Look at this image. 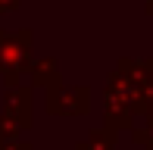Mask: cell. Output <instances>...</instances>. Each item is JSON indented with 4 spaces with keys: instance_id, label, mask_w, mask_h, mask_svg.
<instances>
[{
    "instance_id": "obj_1",
    "label": "cell",
    "mask_w": 153,
    "mask_h": 150,
    "mask_svg": "<svg viewBox=\"0 0 153 150\" xmlns=\"http://www.w3.org/2000/svg\"><path fill=\"white\" fill-rule=\"evenodd\" d=\"M47 106H50V113L85 116L88 106H91V91H88V88H59V85H50Z\"/></svg>"
},
{
    "instance_id": "obj_2",
    "label": "cell",
    "mask_w": 153,
    "mask_h": 150,
    "mask_svg": "<svg viewBox=\"0 0 153 150\" xmlns=\"http://www.w3.org/2000/svg\"><path fill=\"white\" fill-rule=\"evenodd\" d=\"M125 78L131 81V85H137V88H147L150 81H153V56L150 59H119V66H116Z\"/></svg>"
},
{
    "instance_id": "obj_3",
    "label": "cell",
    "mask_w": 153,
    "mask_h": 150,
    "mask_svg": "<svg viewBox=\"0 0 153 150\" xmlns=\"http://www.w3.org/2000/svg\"><path fill=\"white\" fill-rule=\"evenodd\" d=\"M116 138H119V128H94L75 150H116Z\"/></svg>"
},
{
    "instance_id": "obj_4",
    "label": "cell",
    "mask_w": 153,
    "mask_h": 150,
    "mask_svg": "<svg viewBox=\"0 0 153 150\" xmlns=\"http://www.w3.org/2000/svg\"><path fill=\"white\" fill-rule=\"evenodd\" d=\"M144 128H131V141L141 144L144 150H153V116H144Z\"/></svg>"
},
{
    "instance_id": "obj_5",
    "label": "cell",
    "mask_w": 153,
    "mask_h": 150,
    "mask_svg": "<svg viewBox=\"0 0 153 150\" xmlns=\"http://www.w3.org/2000/svg\"><path fill=\"white\" fill-rule=\"evenodd\" d=\"M144 116H153V81L144 88Z\"/></svg>"
},
{
    "instance_id": "obj_6",
    "label": "cell",
    "mask_w": 153,
    "mask_h": 150,
    "mask_svg": "<svg viewBox=\"0 0 153 150\" xmlns=\"http://www.w3.org/2000/svg\"><path fill=\"white\" fill-rule=\"evenodd\" d=\"M147 16H153V0H147Z\"/></svg>"
}]
</instances>
